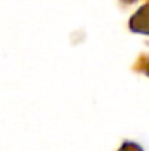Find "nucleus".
I'll list each match as a JSON object with an SVG mask.
<instances>
[{
    "mask_svg": "<svg viewBox=\"0 0 149 151\" xmlns=\"http://www.w3.org/2000/svg\"><path fill=\"white\" fill-rule=\"evenodd\" d=\"M119 151H143V148L135 142H125L122 146H120Z\"/></svg>",
    "mask_w": 149,
    "mask_h": 151,
    "instance_id": "2",
    "label": "nucleus"
},
{
    "mask_svg": "<svg viewBox=\"0 0 149 151\" xmlns=\"http://www.w3.org/2000/svg\"><path fill=\"white\" fill-rule=\"evenodd\" d=\"M130 27L133 32L149 34V5L140 8L138 13H135L132 21H130Z\"/></svg>",
    "mask_w": 149,
    "mask_h": 151,
    "instance_id": "1",
    "label": "nucleus"
}]
</instances>
